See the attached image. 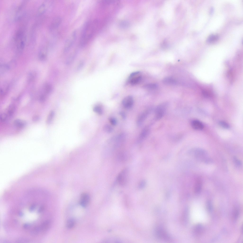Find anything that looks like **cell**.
Segmentation results:
<instances>
[{
    "mask_svg": "<svg viewBox=\"0 0 243 243\" xmlns=\"http://www.w3.org/2000/svg\"><path fill=\"white\" fill-rule=\"evenodd\" d=\"M97 23L96 20L92 22L87 21L84 23L80 38V46L84 47L89 40L95 30Z\"/></svg>",
    "mask_w": 243,
    "mask_h": 243,
    "instance_id": "cell-1",
    "label": "cell"
},
{
    "mask_svg": "<svg viewBox=\"0 0 243 243\" xmlns=\"http://www.w3.org/2000/svg\"><path fill=\"white\" fill-rule=\"evenodd\" d=\"M189 153L200 161L206 164H211L213 162L212 159L209 156L208 152L203 149L193 148L189 151Z\"/></svg>",
    "mask_w": 243,
    "mask_h": 243,
    "instance_id": "cell-2",
    "label": "cell"
},
{
    "mask_svg": "<svg viewBox=\"0 0 243 243\" xmlns=\"http://www.w3.org/2000/svg\"><path fill=\"white\" fill-rule=\"evenodd\" d=\"M14 40L18 50L19 51H22L24 47L26 41L25 35L23 30L19 29L17 31Z\"/></svg>",
    "mask_w": 243,
    "mask_h": 243,
    "instance_id": "cell-3",
    "label": "cell"
},
{
    "mask_svg": "<svg viewBox=\"0 0 243 243\" xmlns=\"http://www.w3.org/2000/svg\"><path fill=\"white\" fill-rule=\"evenodd\" d=\"M129 175V170L127 168L123 169L117 176V180L118 184L123 186L127 183Z\"/></svg>",
    "mask_w": 243,
    "mask_h": 243,
    "instance_id": "cell-4",
    "label": "cell"
},
{
    "mask_svg": "<svg viewBox=\"0 0 243 243\" xmlns=\"http://www.w3.org/2000/svg\"><path fill=\"white\" fill-rule=\"evenodd\" d=\"M76 37V32L75 30L71 33L65 41L64 49V53H66L70 50L75 42Z\"/></svg>",
    "mask_w": 243,
    "mask_h": 243,
    "instance_id": "cell-5",
    "label": "cell"
},
{
    "mask_svg": "<svg viewBox=\"0 0 243 243\" xmlns=\"http://www.w3.org/2000/svg\"><path fill=\"white\" fill-rule=\"evenodd\" d=\"M166 103L161 104L156 107L155 111V118L156 120L161 118L164 115L167 107Z\"/></svg>",
    "mask_w": 243,
    "mask_h": 243,
    "instance_id": "cell-6",
    "label": "cell"
},
{
    "mask_svg": "<svg viewBox=\"0 0 243 243\" xmlns=\"http://www.w3.org/2000/svg\"><path fill=\"white\" fill-rule=\"evenodd\" d=\"M142 79V76L139 71H136L131 73L128 79L129 83L131 85H135L140 83Z\"/></svg>",
    "mask_w": 243,
    "mask_h": 243,
    "instance_id": "cell-7",
    "label": "cell"
},
{
    "mask_svg": "<svg viewBox=\"0 0 243 243\" xmlns=\"http://www.w3.org/2000/svg\"><path fill=\"white\" fill-rule=\"evenodd\" d=\"M155 234L158 238L161 239L168 240L169 239V236L164 229L162 228L158 227L155 231Z\"/></svg>",
    "mask_w": 243,
    "mask_h": 243,
    "instance_id": "cell-8",
    "label": "cell"
},
{
    "mask_svg": "<svg viewBox=\"0 0 243 243\" xmlns=\"http://www.w3.org/2000/svg\"><path fill=\"white\" fill-rule=\"evenodd\" d=\"M151 110L150 108L147 109L139 115L136 121L137 125L140 126L142 124L149 114Z\"/></svg>",
    "mask_w": 243,
    "mask_h": 243,
    "instance_id": "cell-9",
    "label": "cell"
},
{
    "mask_svg": "<svg viewBox=\"0 0 243 243\" xmlns=\"http://www.w3.org/2000/svg\"><path fill=\"white\" fill-rule=\"evenodd\" d=\"M134 103L133 97L131 96H128L124 98L122 101V104L125 108L129 109L132 106Z\"/></svg>",
    "mask_w": 243,
    "mask_h": 243,
    "instance_id": "cell-10",
    "label": "cell"
},
{
    "mask_svg": "<svg viewBox=\"0 0 243 243\" xmlns=\"http://www.w3.org/2000/svg\"><path fill=\"white\" fill-rule=\"evenodd\" d=\"M90 200V197L88 194L86 193H83L80 196L79 204L83 207H86L88 205Z\"/></svg>",
    "mask_w": 243,
    "mask_h": 243,
    "instance_id": "cell-11",
    "label": "cell"
},
{
    "mask_svg": "<svg viewBox=\"0 0 243 243\" xmlns=\"http://www.w3.org/2000/svg\"><path fill=\"white\" fill-rule=\"evenodd\" d=\"M61 22V19L59 17L55 18L52 21L50 26V29L51 31L57 29L60 25Z\"/></svg>",
    "mask_w": 243,
    "mask_h": 243,
    "instance_id": "cell-12",
    "label": "cell"
},
{
    "mask_svg": "<svg viewBox=\"0 0 243 243\" xmlns=\"http://www.w3.org/2000/svg\"><path fill=\"white\" fill-rule=\"evenodd\" d=\"M204 229L203 227L202 224H197L194 228V234L196 236H199L202 233Z\"/></svg>",
    "mask_w": 243,
    "mask_h": 243,
    "instance_id": "cell-13",
    "label": "cell"
},
{
    "mask_svg": "<svg viewBox=\"0 0 243 243\" xmlns=\"http://www.w3.org/2000/svg\"><path fill=\"white\" fill-rule=\"evenodd\" d=\"M192 127L194 129L200 130L202 129L204 127L203 125L201 122L196 120H192L191 122Z\"/></svg>",
    "mask_w": 243,
    "mask_h": 243,
    "instance_id": "cell-14",
    "label": "cell"
},
{
    "mask_svg": "<svg viewBox=\"0 0 243 243\" xmlns=\"http://www.w3.org/2000/svg\"><path fill=\"white\" fill-rule=\"evenodd\" d=\"M149 128L148 126L144 127L141 131L138 137L139 141L144 140L147 136L149 133Z\"/></svg>",
    "mask_w": 243,
    "mask_h": 243,
    "instance_id": "cell-15",
    "label": "cell"
},
{
    "mask_svg": "<svg viewBox=\"0 0 243 243\" xmlns=\"http://www.w3.org/2000/svg\"><path fill=\"white\" fill-rule=\"evenodd\" d=\"M202 186L201 179L198 178L196 179L194 187V192L196 194L199 193L201 191Z\"/></svg>",
    "mask_w": 243,
    "mask_h": 243,
    "instance_id": "cell-16",
    "label": "cell"
},
{
    "mask_svg": "<svg viewBox=\"0 0 243 243\" xmlns=\"http://www.w3.org/2000/svg\"><path fill=\"white\" fill-rule=\"evenodd\" d=\"M47 2H44L40 6L37 11L38 15H41L46 11L48 7V5L47 4Z\"/></svg>",
    "mask_w": 243,
    "mask_h": 243,
    "instance_id": "cell-17",
    "label": "cell"
},
{
    "mask_svg": "<svg viewBox=\"0 0 243 243\" xmlns=\"http://www.w3.org/2000/svg\"><path fill=\"white\" fill-rule=\"evenodd\" d=\"M26 122L24 120L17 119L15 120L14 122V125L18 128H22L24 127L26 124Z\"/></svg>",
    "mask_w": 243,
    "mask_h": 243,
    "instance_id": "cell-18",
    "label": "cell"
},
{
    "mask_svg": "<svg viewBox=\"0 0 243 243\" xmlns=\"http://www.w3.org/2000/svg\"><path fill=\"white\" fill-rule=\"evenodd\" d=\"M47 49L45 47L42 48L40 50L38 56L40 60L41 61L45 60L46 58Z\"/></svg>",
    "mask_w": 243,
    "mask_h": 243,
    "instance_id": "cell-19",
    "label": "cell"
},
{
    "mask_svg": "<svg viewBox=\"0 0 243 243\" xmlns=\"http://www.w3.org/2000/svg\"><path fill=\"white\" fill-rule=\"evenodd\" d=\"M16 107L14 104H11L9 105L7 110V114L8 117H11L12 116L16 110Z\"/></svg>",
    "mask_w": 243,
    "mask_h": 243,
    "instance_id": "cell-20",
    "label": "cell"
},
{
    "mask_svg": "<svg viewBox=\"0 0 243 243\" xmlns=\"http://www.w3.org/2000/svg\"><path fill=\"white\" fill-rule=\"evenodd\" d=\"M219 36L216 34H212L209 35L207 38V42L209 43H212L217 41L218 39Z\"/></svg>",
    "mask_w": 243,
    "mask_h": 243,
    "instance_id": "cell-21",
    "label": "cell"
},
{
    "mask_svg": "<svg viewBox=\"0 0 243 243\" xmlns=\"http://www.w3.org/2000/svg\"><path fill=\"white\" fill-rule=\"evenodd\" d=\"M163 82L164 84L168 85L174 84L176 82V80L174 78L170 77L164 78L163 80Z\"/></svg>",
    "mask_w": 243,
    "mask_h": 243,
    "instance_id": "cell-22",
    "label": "cell"
},
{
    "mask_svg": "<svg viewBox=\"0 0 243 243\" xmlns=\"http://www.w3.org/2000/svg\"><path fill=\"white\" fill-rule=\"evenodd\" d=\"M76 53L75 52L71 54L66 59L65 62V64L69 65L71 64L75 59Z\"/></svg>",
    "mask_w": 243,
    "mask_h": 243,
    "instance_id": "cell-23",
    "label": "cell"
},
{
    "mask_svg": "<svg viewBox=\"0 0 243 243\" xmlns=\"http://www.w3.org/2000/svg\"><path fill=\"white\" fill-rule=\"evenodd\" d=\"M75 223V221L74 219H68L66 222V227L69 229L72 228L74 226Z\"/></svg>",
    "mask_w": 243,
    "mask_h": 243,
    "instance_id": "cell-24",
    "label": "cell"
},
{
    "mask_svg": "<svg viewBox=\"0 0 243 243\" xmlns=\"http://www.w3.org/2000/svg\"><path fill=\"white\" fill-rule=\"evenodd\" d=\"M54 111H51L50 112L46 120V123L47 124H49L51 123L54 117Z\"/></svg>",
    "mask_w": 243,
    "mask_h": 243,
    "instance_id": "cell-25",
    "label": "cell"
},
{
    "mask_svg": "<svg viewBox=\"0 0 243 243\" xmlns=\"http://www.w3.org/2000/svg\"><path fill=\"white\" fill-rule=\"evenodd\" d=\"M143 87L147 89H153L157 88V85L155 84L150 83L146 84Z\"/></svg>",
    "mask_w": 243,
    "mask_h": 243,
    "instance_id": "cell-26",
    "label": "cell"
},
{
    "mask_svg": "<svg viewBox=\"0 0 243 243\" xmlns=\"http://www.w3.org/2000/svg\"><path fill=\"white\" fill-rule=\"evenodd\" d=\"M103 130L105 132L107 133L111 132L113 130V129L111 126L106 124L103 127Z\"/></svg>",
    "mask_w": 243,
    "mask_h": 243,
    "instance_id": "cell-27",
    "label": "cell"
},
{
    "mask_svg": "<svg viewBox=\"0 0 243 243\" xmlns=\"http://www.w3.org/2000/svg\"><path fill=\"white\" fill-rule=\"evenodd\" d=\"M52 89V87L50 84H47L45 86L44 90L45 94H47L50 93L51 92Z\"/></svg>",
    "mask_w": 243,
    "mask_h": 243,
    "instance_id": "cell-28",
    "label": "cell"
},
{
    "mask_svg": "<svg viewBox=\"0 0 243 243\" xmlns=\"http://www.w3.org/2000/svg\"><path fill=\"white\" fill-rule=\"evenodd\" d=\"M93 111L98 114L100 115L103 113V110L102 107L100 106L97 105L95 106L93 108Z\"/></svg>",
    "mask_w": 243,
    "mask_h": 243,
    "instance_id": "cell-29",
    "label": "cell"
},
{
    "mask_svg": "<svg viewBox=\"0 0 243 243\" xmlns=\"http://www.w3.org/2000/svg\"><path fill=\"white\" fill-rule=\"evenodd\" d=\"M9 69L8 65H3L0 66V74H3L8 70Z\"/></svg>",
    "mask_w": 243,
    "mask_h": 243,
    "instance_id": "cell-30",
    "label": "cell"
},
{
    "mask_svg": "<svg viewBox=\"0 0 243 243\" xmlns=\"http://www.w3.org/2000/svg\"><path fill=\"white\" fill-rule=\"evenodd\" d=\"M188 210L186 209L184 211L182 218V220L184 224L187 222L188 218Z\"/></svg>",
    "mask_w": 243,
    "mask_h": 243,
    "instance_id": "cell-31",
    "label": "cell"
},
{
    "mask_svg": "<svg viewBox=\"0 0 243 243\" xmlns=\"http://www.w3.org/2000/svg\"><path fill=\"white\" fill-rule=\"evenodd\" d=\"M8 117L6 113H1L0 115V121L2 122H4L6 121Z\"/></svg>",
    "mask_w": 243,
    "mask_h": 243,
    "instance_id": "cell-32",
    "label": "cell"
},
{
    "mask_svg": "<svg viewBox=\"0 0 243 243\" xmlns=\"http://www.w3.org/2000/svg\"><path fill=\"white\" fill-rule=\"evenodd\" d=\"M219 124L221 127L226 129H228L230 127L229 124L224 121H220L219 122Z\"/></svg>",
    "mask_w": 243,
    "mask_h": 243,
    "instance_id": "cell-33",
    "label": "cell"
},
{
    "mask_svg": "<svg viewBox=\"0 0 243 243\" xmlns=\"http://www.w3.org/2000/svg\"><path fill=\"white\" fill-rule=\"evenodd\" d=\"M233 160L234 164L236 166L239 167L241 166L242 163L241 161L236 157H233Z\"/></svg>",
    "mask_w": 243,
    "mask_h": 243,
    "instance_id": "cell-34",
    "label": "cell"
},
{
    "mask_svg": "<svg viewBox=\"0 0 243 243\" xmlns=\"http://www.w3.org/2000/svg\"><path fill=\"white\" fill-rule=\"evenodd\" d=\"M239 214V211L238 209L237 208H235L234 210L233 217L234 219L236 220L238 218Z\"/></svg>",
    "mask_w": 243,
    "mask_h": 243,
    "instance_id": "cell-35",
    "label": "cell"
},
{
    "mask_svg": "<svg viewBox=\"0 0 243 243\" xmlns=\"http://www.w3.org/2000/svg\"><path fill=\"white\" fill-rule=\"evenodd\" d=\"M206 207L207 210L209 212H210L212 210V205L210 201L208 200L206 203Z\"/></svg>",
    "mask_w": 243,
    "mask_h": 243,
    "instance_id": "cell-36",
    "label": "cell"
},
{
    "mask_svg": "<svg viewBox=\"0 0 243 243\" xmlns=\"http://www.w3.org/2000/svg\"><path fill=\"white\" fill-rule=\"evenodd\" d=\"M146 184V182L145 180H142L139 183L138 185L139 187L140 188H143L145 187Z\"/></svg>",
    "mask_w": 243,
    "mask_h": 243,
    "instance_id": "cell-37",
    "label": "cell"
},
{
    "mask_svg": "<svg viewBox=\"0 0 243 243\" xmlns=\"http://www.w3.org/2000/svg\"><path fill=\"white\" fill-rule=\"evenodd\" d=\"M84 64V61L83 60H81L79 62L76 68L77 71L80 70L83 67Z\"/></svg>",
    "mask_w": 243,
    "mask_h": 243,
    "instance_id": "cell-38",
    "label": "cell"
},
{
    "mask_svg": "<svg viewBox=\"0 0 243 243\" xmlns=\"http://www.w3.org/2000/svg\"><path fill=\"white\" fill-rule=\"evenodd\" d=\"M109 121L111 124L112 125L115 126L117 123V121L115 118L114 117H110L109 119Z\"/></svg>",
    "mask_w": 243,
    "mask_h": 243,
    "instance_id": "cell-39",
    "label": "cell"
},
{
    "mask_svg": "<svg viewBox=\"0 0 243 243\" xmlns=\"http://www.w3.org/2000/svg\"><path fill=\"white\" fill-rule=\"evenodd\" d=\"M119 159L121 160H124L126 158L125 154L123 153H120L119 154Z\"/></svg>",
    "mask_w": 243,
    "mask_h": 243,
    "instance_id": "cell-40",
    "label": "cell"
},
{
    "mask_svg": "<svg viewBox=\"0 0 243 243\" xmlns=\"http://www.w3.org/2000/svg\"><path fill=\"white\" fill-rule=\"evenodd\" d=\"M202 92L203 95L206 97H208L211 95L210 93L207 91L205 90H203Z\"/></svg>",
    "mask_w": 243,
    "mask_h": 243,
    "instance_id": "cell-41",
    "label": "cell"
},
{
    "mask_svg": "<svg viewBox=\"0 0 243 243\" xmlns=\"http://www.w3.org/2000/svg\"><path fill=\"white\" fill-rule=\"evenodd\" d=\"M40 119V117L38 115H35L33 116L32 118V121L34 122L38 121Z\"/></svg>",
    "mask_w": 243,
    "mask_h": 243,
    "instance_id": "cell-42",
    "label": "cell"
},
{
    "mask_svg": "<svg viewBox=\"0 0 243 243\" xmlns=\"http://www.w3.org/2000/svg\"><path fill=\"white\" fill-rule=\"evenodd\" d=\"M120 114L122 118L125 119L126 118V115L125 113L123 112H120Z\"/></svg>",
    "mask_w": 243,
    "mask_h": 243,
    "instance_id": "cell-43",
    "label": "cell"
}]
</instances>
